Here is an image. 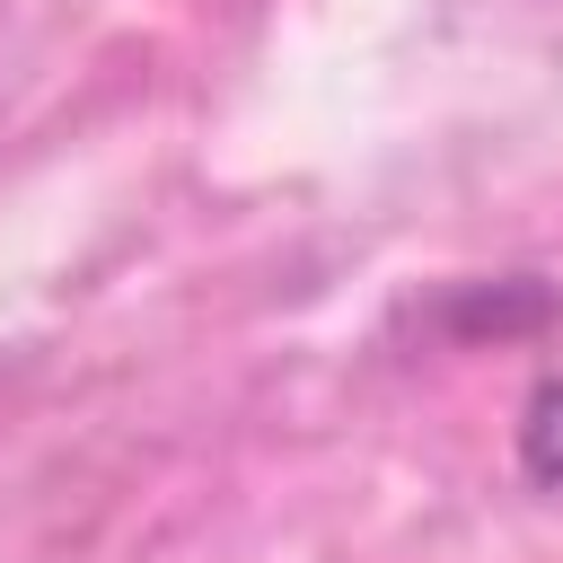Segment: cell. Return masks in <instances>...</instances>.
<instances>
[{
	"label": "cell",
	"mask_w": 563,
	"mask_h": 563,
	"mask_svg": "<svg viewBox=\"0 0 563 563\" xmlns=\"http://www.w3.org/2000/svg\"><path fill=\"white\" fill-rule=\"evenodd\" d=\"M519 466H528V484L563 493V378L528 387V405H519Z\"/></svg>",
	"instance_id": "6da1fadb"
}]
</instances>
